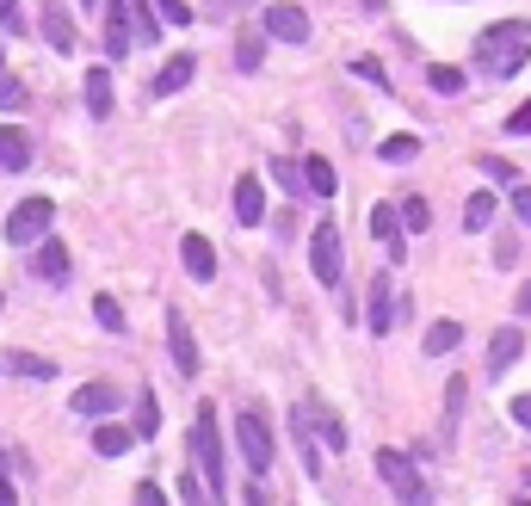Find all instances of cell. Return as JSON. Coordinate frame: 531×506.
<instances>
[{
	"label": "cell",
	"mask_w": 531,
	"mask_h": 506,
	"mask_svg": "<svg viewBox=\"0 0 531 506\" xmlns=\"http://www.w3.org/2000/svg\"><path fill=\"white\" fill-rule=\"evenodd\" d=\"M476 62L488 68L494 81H513L519 68L531 62V25L513 19V25H488L482 38H476Z\"/></svg>",
	"instance_id": "6da1fadb"
},
{
	"label": "cell",
	"mask_w": 531,
	"mask_h": 506,
	"mask_svg": "<svg viewBox=\"0 0 531 506\" xmlns=\"http://www.w3.org/2000/svg\"><path fill=\"white\" fill-rule=\"evenodd\" d=\"M192 457H198V482L204 494L223 506V482H229V463H223V439H217V408H198V426H192Z\"/></svg>",
	"instance_id": "7a4b0ae2"
},
{
	"label": "cell",
	"mask_w": 531,
	"mask_h": 506,
	"mask_svg": "<svg viewBox=\"0 0 531 506\" xmlns=\"http://www.w3.org/2000/svg\"><path fill=\"white\" fill-rule=\"evenodd\" d=\"M50 229H56V204H50V198H19V204L7 210V241H13V247H38Z\"/></svg>",
	"instance_id": "3957f363"
},
{
	"label": "cell",
	"mask_w": 531,
	"mask_h": 506,
	"mask_svg": "<svg viewBox=\"0 0 531 506\" xmlns=\"http://www.w3.org/2000/svg\"><path fill=\"white\" fill-rule=\"evenodd\" d=\"M309 266H315V284H328V291H340V278H346L340 223H315V241H309Z\"/></svg>",
	"instance_id": "277c9868"
},
{
	"label": "cell",
	"mask_w": 531,
	"mask_h": 506,
	"mask_svg": "<svg viewBox=\"0 0 531 506\" xmlns=\"http://www.w3.org/2000/svg\"><path fill=\"white\" fill-rule=\"evenodd\" d=\"M377 476L389 482V494H396L402 506H433V494H427V482H420V469L402 457V451H377Z\"/></svg>",
	"instance_id": "5b68a950"
},
{
	"label": "cell",
	"mask_w": 531,
	"mask_h": 506,
	"mask_svg": "<svg viewBox=\"0 0 531 506\" xmlns=\"http://www.w3.org/2000/svg\"><path fill=\"white\" fill-rule=\"evenodd\" d=\"M235 445H241V457H247V469H254V476H266V469H272V426H266L254 408L235 414Z\"/></svg>",
	"instance_id": "8992f818"
},
{
	"label": "cell",
	"mask_w": 531,
	"mask_h": 506,
	"mask_svg": "<svg viewBox=\"0 0 531 506\" xmlns=\"http://www.w3.org/2000/svg\"><path fill=\"white\" fill-rule=\"evenodd\" d=\"M365 328H371V334H389V328H396V278H389V272L365 278Z\"/></svg>",
	"instance_id": "52a82bcc"
},
{
	"label": "cell",
	"mask_w": 531,
	"mask_h": 506,
	"mask_svg": "<svg viewBox=\"0 0 531 506\" xmlns=\"http://www.w3.org/2000/svg\"><path fill=\"white\" fill-rule=\"evenodd\" d=\"M266 38H278V44H309V13L291 7V0H272V7H266Z\"/></svg>",
	"instance_id": "ba28073f"
},
{
	"label": "cell",
	"mask_w": 531,
	"mask_h": 506,
	"mask_svg": "<svg viewBox=\"0 0 531 506\" xmlns=\"http://www.w3.org/2000/svg\"><path fill=\"white\" fill-rule=\"evenodd\" d=\"M167 346H173V371L180 377H198V346H192V328L180 309H167Z\"/></svg>",
	"instance_id": "9c48e42d"
},
{
	"label": "cell",
	"mask_w": 531,
	"mask_h": 506,
	"mask_svg": "<svg viewBox=\"0 0 531 506\" xmlns=\"http://www.w3.org/2000/svg\"><path fill=\"white\" fill-rule=\"evenodd\" d=\"M235 223H247V229H260L266 223V186L254 173H241L235 179Z\"/></svg>",
	"instance_id": "30bf717a"
},
{
	"label": "cell",
	"mask_w": 531,
	"mask_h": 506,
	"mask_svg": "<svg viewBox=\"0 0 531 506\" xmlns=\"http://www.w3.org/2000/svg\"><path fill=\"white\" fill-rule=\"evenodd\" d=\"M371 235L383 241V253H389V260H402V253H408V241H402V216H396V204H371Z\"/></svg>",
	"instance_id": "8fae6325"
},
{
	"label": "cell",
	"mask_w": 531,
	"mask_h": 506,
	"mask_svg": "<svg viewBox=\"0 0 531 506\" xmlns=\"http://www.w3.org/2000/svg\"><path fill=\"white\" fill-rule=\"evenodd\" d=\"M180 260H186V272H192L198 284L217 278V247H210L204 235H180Z\"/></svg>",
	"instance_id": "7c38bea8"
},
{
	"label": "cell",
	"mask_w": 531,
	"mask_h": 506,
	"mask_svg": "<svg viewBox=\"0 0 531 506\" xmlns=\"http://www.w3.org/2000/svg\"><path fill=\"white\" fill-rule=\"evenodd\" d=\"M291 432H297V451H303V469L315 482H322V445H315V414H309V402L291 414Z\"/></svg>",
	"instance_id": "4fadbf2b"
},
{
	"label": "cell",
	"mask_w": 531,
	"mask_h": 506,
	"mask_svg": "<svg viewBox=\"0 0 531 506\" xmlns=\"http://www.w3.org/2000/svg\"><path fill=\"white\" fill-rule=\"evenodd\" d=\"M31 272H38V278H68V241H56V235H44L38 247H31Z\"/></svg>",
	"instance_id": "5bb4252c"
},
{
	"label": "cell",
	"mask_w": 531,
	"mask_h": 506,
	"mask_svg": "<svg viewBox=\"0 0 531 506\" xmlns=\"http://www.w3.org/2000/svg\"><path fill=\"white\" fill-rule=\"evenodd\" d=\"M68 408H75V414H87V420L112 414V408H118V383H87V389H75V395H68Z\"/></svg>",
	"instance_id": "9a60e30c"
},
{
	"label": "cell",
	"mask_w": 531,
	"mask_h": 506,
	"mask_svg": "<svg viewBox=\"0 0 531 506\" xmlns=\"http://www.w3.org/2000/svg\"><path fill=\"white\" fill-rule=\"evenodd\" d=\"M130 13H124V0H112V7H105V56H112V62H124L130 56Z\"/></svg>",
	"instance_id": "2e32d148"
},
{
	"label": "cell",
	"mask_w": 531,
	"mask_h": 506,
	"mask_svg": "<svg viewBox=\"0 0 531 506\" xmlns=\"http://www.w3.org/2000/svg\"><path fill=\"white\" fill-rule=\"evenodd\" d=\"M519 352H525V334H513V328H501V334H494V340H488V371H494V377H507V371L519 365Z\"/></svg>",
	"instance_id": "e0dca14e"
},
{
	"label": "cell",
	"mask_w": 531,
	"mask_h": 506,
	"mask_svg": "<svg viewBox=\"0 0 531 506\" xmlns=\"http://www.w3.org/2000/svg\"><path fill=\"white\" fill-rule=\"evenodd\" d=\"M44 38L50 50H75V19H68L62 0H44Z\"/></svg>",
	"instance_id": "ac0fdd59"
},
{
	"label": "cell",
	"mask_w": 531,
	"mask_h": 506,
	"mask_svg": "<svg viewBox=\"0 0 531 506\" xmlns=\"http://www.w3.org/2000/svg\"><path fill=\"white\" fill-rule=\"evenodd\" d=\"M0 371H13V377H31V383H50L56 377V365H50V358H38V352H7V358H0Z\"/></svg>",
	"instance_id": "d6986e66"
},
{
	"label": "cell",
	"mask_w": 531,
	"mask_h": 506,
	"mask_svg": "<svg viewBox=\"0 0 531 506\" xmlns=\"http://www.w3.org/2000/svg\"><path fill=\"white\" fill-rule=\"evenodd\" d=\"M303 167V186L315 192V198H334L340 192V179H334V161L328 155H309V161H297Z\"/></svg>",
	"instance_id": "ffe728a7"
},
{
	"label": "cell",
	"mask_w": 531,
	"mask_h": 506,
	"mask_svg": "<svg viewBox=\"0 0 531 506\" xmlns=\"http://www.w3.org/2000/svg\"><path fill=\"white\" fill-rule=\"evenodd\" d=\"M87 112L93 118H112V68H87Z\"/></svg>",
	"instance_id": "44dd1931"
},
{
	"label": "cell",
	"mask_w": 531,
	"mask_h": 506,
	"mask_svg": "<svg viewBox=\"0 0 531 506\" xmlns=\"http://www.w3.org/2000/svg\"><path fill=\"white\" fill-rule=\"evenodd\" d=\"M124 13H130V38L136 44H161V19H155L149 0H124Z\"/></svg>",
	"instance_id": "7402d4cb"
},
{
	"label": "cell",
	"mask_w": 531,
	"mask_h": 506,
	"mask_svg": "<svg viewBox=\"0 0 531 506\" xmlns=\"http://www.w3.org/2000/svg\"><path fill=\"white\" fill-rule=\"evenodd\" d=\"M130 445H136V432H130V426H118V420H105V426L93 432V451H99V457H124Z\"/></svg>",
	"instance_id": "603a6c76"
},
{
	"label": "cell",
	"mask_w": 531,
	"mask_h": 506,
	"mask_svg": "<svg viewBox=\"0 0 531 506\" xmlns=\"http://www.w3.org/2000/svg\"><path fill=\"white\" fill-rule=\"evenodd\" d=\"M31 161V142L13 130V124H0V173H19Z\"/></svg>",
	"instance_id": "cb8c5ba5"
},
{
	"label": "cell",
	"mask_w": 531,
	"mask_h": 506,
	"mask_svg": "<svg viewBox=\"0 0 531 506\" xmlns=\"http://www.w3.org/2000/svg\"><path fill=\"white\" fill-rule=\"evenodd\" d=\"M192 75H198V62H192V56H173V62L161 68V75H155V93H161V99H167V93H180Z\"/></svg>",
	"instance_id": "d4e9b609"
},
{
	"label": "cell",
	"mask_w": 531,
	"mask_h": 506,
	"mask_svg": "<svg viewBox=\"0 0 531 506\" xmlns=\"http://www.w3.org/2000/svg\"><path fill=\"white\" fill-rule=\"evenodd\" d=\"M161 432V402H155V389L136 395V439H155Z\"/></svg>",
	"instance_id": "484cf974"
},
{
	"label": "cell",
	"mask_w": 531,
	"mask_h": 506,
	"mask_svg": "<svg viewBox=\"0 0 531 506\" xmlns=\"http://www.w3.org/2000/svg\"><path fill=\"white\" fill-rule=\"evenodd\" d=\"M457 346H464V328H457V321H433V328H427V352H433V358H445V352H457Z\"/></svg>",
	"instance_id": "4316f807"
},
{
	"label": "cell",
	"mask_w": 531,
	"mask_h": 506,
	"mask_svg": "<svg viewBox=\"0 0 531 506\" xmlns=\"http://www.w3.org/2000/svg\"><path fill=\"white\" fill-rule=\"evenodd\" d=\"M488 223H494V192H470V204H464V229L482 235Z\"/></svg>",
	"instance_id": "83f0119b"
},
{
	"label": "cell",
	"mask_w": 531,
	"mask_h": 506,
	"mask_svg": "<svg viewBox=\"0 0 531 506\" xmlns=\"http://www.w3.org/2000/svg\"><path fill=\"white\" fill-rule=\"evenodd\" d=\"M427 87H433V93H445V99H451V93H464V68L433 62V68H427Z\"/></svg>",
	"instance_id": "f1b7e54d"
},
{
	"label": "cell",
	"mask_w": 531,
	"mask_h": 506,
	"mask_svg": "<svg viewBox=\"0 0 531 506\" xmlns=\"http://www.w3.org/2000/svg\"><path fill=\"white\" fill-rule=\"evenodd\" d=\"M377 155H383L389 167H402V161L420 155V136H389V142H377Z\"/></svg>",
	"instance_id": "f546056e"
},
{
	"label": "cell",
	"mask_w": 531,
	"mask_h": 506,
	"mask_svg": "<svg viewBox=\"0 0 531 506\" xmlns=\"http://www.w3.org/2000/svg\"><path fill=\"white\" fill-rule=\"evenodd\" d=\"M396 216H402V235H420L433 223V210H427V198H408V204H396Z\"/></svg>",
	"instance_id": "4dcf8cb0"
},
{
	"label": "cell",
	"mask_w": 531,
	"mask_h": 506,
	"mask_svg": "<svg viewBox=\"0 0 531 506\" xmlns=\"http://www.w3.org/2000/svg\"><path fill=\"white\" fill-rule=\"evenodd\" d=\"M309 414H315V408H309ZM315 420H322V445H328V451H346V445H352V432L340 426V414H328V408H322Z\"/></svg>",
	"instance_id": "1f68e13d"
},
{
	"label": "cell",
	"mask_w": 531,
	"mask_h": 506,
	"mask_svg": "<svg viewBox=\"0 0 531 506\" xmlns=\"http://www.w3.org/2000/svg\"><path fill=\"white\" fill-rule=\"evenodd\" d=\"M93 321L105 334H124V309H118V297H93Z\"/></svg>",
	"instance_id": "d6a6232c"
},
{
	"label": "cell",
	"mask_w": 531,
	"mask_h": 506,
	"mask_svg": "<svg viewBox=\"0 0 531 506\" xmlns=\"http://www.w3.org/2000/svg\"><path fill=\"white\" fill-rule=\"evenodd\" d=\"M272 179H278V186H285L291 198H303V192H309V186H303V167H297V161H272Z\"/></svg>",
	"instance_id": "836d02e7"
},
{
	"label": "cell",
	"mask_w": 531,
	"mask_h": 506,
	"mask_svg": "<svg viewBox=\"0 0 531 506\" xmlns=\"http://www.w3.org/2000/svg\"><path fill=\"white\" fill-rule=\"evenodd\" d=\"M352 75H359V81H371V87H389V68H383L377 56H352Z\"/></svg>",
	"instance_id": "e575fe53"
},
{
	"label": "cell",
	"mask_w": 531,
	"mask_h": 506,
	"mask_svg": "<svg viewBox=\"0 0 531 506\" xmlns=\"http://www.w3.org/2000/svg\"><path fill=\"white\" fill-rule=\"evenodd\" d=\"M260 56H266V44H260V38H241V44H235V68H241V75H254Z\"/></svg>",
	"instance_id": "d590c367"
},
{
	"label": "cell",
	"mask_w": 531,
	"mask_h": 506,
	"mask_svg": "<svg viewBox=\"0 0 531 506\" xmlns=\"http://www.w3.org/2000/svg\"><path fill=\"white\" fill-rule=\"evenodd\" d=\"M476 167H482L488 179H501V186H519V173H513V161H501V155H482Z\"/></svg>",
	"instance_id": "8d00e7d4"
},
{
	"label": "cell",
	"mask_w": 531,
	"mask_h": 506,
	"mask_svg": "<svg viewBox=\"0 0 531 506\" xmlns=\"http://www.w3.org/2000/svg\"><path fill=\"white\" fill-rule=\"evenodd\" d=\"M155 19H167V25H186V19H192V7H186V0H155Z\"/></svg>",
	"instance_id": "74e56055"
},
{
	"label": "cell",
	"mask_w": 531,
	"mask_h": 506,
	"mask_svg": "<svg viewBox=\"0 0 531 506\" xmlns=\"http://www.w3.org/2000/svg\"><path fill=\"white\" fill-rule=\"evenodd\" d=\"M507 198H513V216L531 229V186H507Z\"/></svg>",
	"instance_id": "f35d334b"
},
{
	"label": "cell",
	"mask_w": 531,
	"mask_h": 506,
	"mask_svg": "<svg viewBox=\"0 0 531 506\" xmlns=\"http://www.w3.org/2000/svg\"><path fill=\"white\" fill-rule=\"evenodd\" d=\"M130 506H167L161 482H136V500H130Z\"/></svg>",
	"instance_id": "ab89813d"
},
{
	"label": "cell",
	"mask_w": 531,
	"mask_h": 506,
	"mask_svg": "<svg viewBox=\"0 0 531 506\" xmlns=\"http://www.w3.org/2000/svg\"><path fill=\"white\" fill-rule=\"evenodd\" d=\"M25 105V87L19 81H0V112H19Z\"/></svg>",
	"instance_id": "60d3db41"
},
{
	"label": "cell",
	"mask_w": 531,
	"mask_h": 506,
	"mask_svg": "<svg viewBox=\"0 0 531 506\" xmlns=\"http://www.w3.org/2000/svg\"><path fill=\"white\" fill-rule=\"evenodd\" d=\"M464 408V377H451V389H445V414H457Z\"/></svg>",
	"instance_id": "b9f144b4"
},
{
	"label": "cell",
	"mask_w": 531,
	"mask_h": 506,
	"mask_svg": "<svg viewBox=\"0 0 531 506\" xmlns=\"http://www.w3.org/2000/svg\"><path fill=\"white\" fill-rule=\"evenodd\" d=\"M513 136H531V105H519V112H513V124H507Z\"/></svg>",
	"instance_id": "7bdbcfd3"
},
{
	"label": "cell",
	"mask_w": 531,
	"mask_h": 506,
	"mask_svg": "<svg viewBox=\"0 0 531 506\" xmlns=\"http://www.w3.org/2000/svg\"><path fill=\"white\" fill-rule=\"evenodd\" d=\"M0 25H7V31H19V0H0Z\"/></svg>",
	"instance_id": "ee69618b"
},
{
	"label": "cell",
	"mask_w": 531,
	"mask_h": 506,
	"mask_svg": "<svg viewBox=\"0 0 531 506\" xmlns=\"http://www.w3.org/2000/svg\"><path fill=\"white\" fill-rule=\"evenodd\" d=\"M513 420H519V426H531V395H513Z\"/></svg>",
	"instance_id": "f6af8a7d"
},
{
	"label": "cell",
	"mask_w": 531,
	"mask_h": 506,
	"mask_svg": "<svg viewBox=\"0 0 531 506\" xmlns=\"http://www.w3.org/2000/svg\"><path fill=\"white\" fill-rule=\"evenodd\" d=\"M0 506H19V494H13V482L0 476Z\"/></svg>",
	"instance_id": "bcb514c9"
},
{
	"label": "cell",
	"mask_w": 531,
	"mask_h": 506,
	"mask_svg": "<svg viewBox=\"0 0 531 506\" xmlns=\"http://www.w3.org/2000/svg\"><path fill=\"white\" fill-rule=\"evenodd\" d=\"M519 315H531V278L519 284Z\"/></svg>",
	"instance_id": "7dc6e473"
},
{
	"label": "cell",
	"mask_w": 531,
	"mask_h": 506,
	"mask_svg": "<svg viewBox=\"0 0 531 506\" xmlns=\"http://www.w3.org/2000/svg\"><path fill=\"white\" fill-rule=\"evenodd\" d=\"M241 7H254V0H217V13H241Z\"/></svg>",
	"instance_id": "c3c4849f"
},
{
	"label": "cell",
	"mask_w": 531,
	"mask_h": 506,
	"mask_svg": "<svg viewBox=\"0 0 531 506\" xmlns=\"http://www.w3.org/2000/svg\"><path fill=\"white\" fill-rule=\"evenodd\" d=\"M0 309H7V291H0Z\"/></svg>",
	"instance_id": "681fc988"
},
{
	"label": "cell",
	"mask_w": 531,
	"mask_h": 506,
	"mask_svg": "<svg viewBox=\"0 0 531 506\" xmlns=\"http://www.w3.org/2000/svg\"><path fill=\"white\" fill-rule=\"evenodd\" d=\"M81 7H99V0H81Z\"/></svg>",
	"instance_id": "f907efd6"
}]
</instances>
